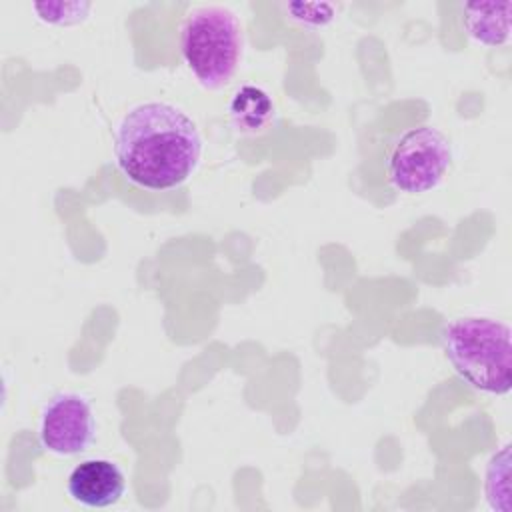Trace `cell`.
I'll use <instances>...</instances> for the list:
<instances>
[{
  "label": "cell",
  "mask_w": 512,
  "mask_h": 512,
  "mask_svg": "<svg viewBox=\"0 0 512 512\" xmlns=\"http://www.w3.org/2000/svg\"><path fill=\"white\" fill-rule=\"evenodd\" d=\"M286 10L292 14V20L310 28L324 26L334 18V6L330 4H288Z\"/></svg>",
  "instance_id": "8fae6325"
},
{
  "label": "cell",
  "mask_w": 512,
  "mask_h": 512,
  "mask_svg": "<svg viewBox=\"0 0 512 512\" xmlns=\"http://www.w3.org/2000/svg\"><path fill=\"white\" fill-rule=\"evenodd\" d=\"M114 152L128 180L148 190H170L196 170L202 138L194 120L180 108L144 102L120 120Z\"/></svg>",
  "instance_id": "6da1fadb"
},
{
  "label": "cell",
  "mask_w": 512,
  "mask_h": 512,
  "mask_svg": "<svg viewBox=\"0 0 512 512\" xmlns=\"http://www.w3.org/2000/svg\"><path fill=\"white\" fill-rule=\"evenodd\" d=\"M510 446H502L486 466L484 494L492 510L510 512Z\"/></svg>",
  "instance_id": "9c48e42d"
},
{
  "label": "cell",
  "mask_w": 512,
  "mask_h": 512,
  "mask_svg": "<svg viewBox=\"0 0 512 512\" xmlns=\"http://www.w3.org/2000/svg\"><path fill=\"white\" fill-rule=\"evenodd\" d=\"M32 10L42 22L56 26H74L88 18L90 2H34Z\"/></svg>",
  "instance_id": "30bf717a"
},
{
  "label": "cell",
  "mask_w": 512,
  "mask_h": 512,
  "mask_svg": "<svg viewBox=\"0 0 512 512\" xmlns=\"http://www.w3.org/2000/svg\"><path fill=\"white\" fill-rule=\"evenodd\" d=\"M466 32L486 46H500L510 38L512 2H472L462 6Z\"/></svg>",
  "instance_id": "52a82bcc"
},
{
  "label": "cell",
  "mask_w": 512,
  "mask_h": 512,
  "mask_svg": "<svg viewBox=\"0 0 512 512\" xmlns=\"http://www.w3.org/2000/svg\"><path fill=\"white\" fill-rule=\"evenodd\" d=\"M274 116L270 94L258 86H242L230 100L232 126L242 134H260L268 128Z\"/></svg>",
  "instance_id": "ba28073f"
},
{
  "label": "cell",
  "mask_w": 512,
  "mask_h": 512,
  "mask_svg": "<svg viewBox=\"0 0 512 512\" xmlns=\"http://www.w3.org/2000/svg\"><path fill=\"white\" fill-rule=\"evenodd\" d=\"M512 332L490 316H460L444 324L440 340L454 372L480 392L502 396L512 386Z\"/></svg>",
  "instance_id": "7a4b0ae2"
},
{
  "label": "cell",
  "mask_w": 512,
  "mask_h": 512,
  "mask_svg": "<svg viewBox=\"0 0 512 512\" xmlns=\"http://www.w3.org/2000/svg\"><path fill=\"white\" fill-rule=\"evenodd\" d=\"M450 164L448 136L434 126H416L394 142L388 156V178L402 192L422 194L440 184Z\"/></svg>",
  "instance_id": "277c9868"
},
{
  "label": "cell",
  "mask_w": 512,
  "mask_h": 512,
  "mask_svg": "<svg viewBox=\"0 0 512 512\" xmlns=\"http://www.w3.org/2000/svg\"><path fill=\"white\" fill-rule=\"evenodd\" d=\"M96 436L92 404L78 392L54 394L40 414V442L58 456L86 452Z\"/></svg>",
  "instance_id": "5b68a950"
},
{
  "label": "cell",
  "mask_w": 512,
  "mask_h": 512,
  "mask_svg": "<svg viewBox=\"0 0 512 512\" xmlns=\"http://www.w3.org/2000/svg\"><path fill=\"white\" fill-rule=\"evenodd\" d=\"M70 498L84 508H108L122 500L126 478L120 466L108 458L82 460L68 476Z\"/></svg>",
  "instance_id": "8992f818"
},
{
  "label": "cell",
  "mask_w": 512,
  "mask_h": 512,
  "mask_svg": "<svg viewBox=\"0 0 512 512\" xmlns=\"http://www.w3.org/2000/svg\"><path fill=\"white\" fill-rule=\"evenodd\" d=\"M242 46V24L232 10L200 4L184 14L180 52L204 88L218 90L232 80L242 58Z\"/></svg>",
  "instance_id": "3957f363"
}]
</instances>
